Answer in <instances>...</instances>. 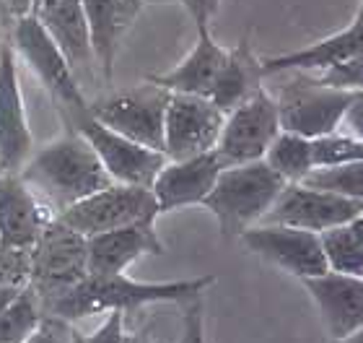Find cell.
<instances>
[{
	"instance_id": "obj_1",
	"label": "cell",
	"mask_w": 363,
	"mask_h": 343,
	"mask_svg": "<svg viewBox=\"0 0 363 343\" xmlns=\"http://www.w3.org/2000/svg\"><path fill=\"white\" fill-rule=\"evenodd\" d=\"M216 283V276H197L184 281H133L125 273L117 276H86L62 297L42 307L45 315H55L65 322H76L81 317L99 312L122 310L128 315L138 307L159 305V302H192L205 294L208 286Z\"/></svg>"
},
{
	"instance_id": "obj_2",
	"label": "cell",
	"mask_w": 363,
	"mask_h": 343,
	"mask_svg": "<svg viewBox=\"0 0 363 343\" xmlns=\"http://www.w3.org/2000/svg\"><path fill=\"white\" fill-rule=\"evenodd\" d=\"M18 175L31 190L42 192L57 214L112 185L96 151L76 130L31 153Z\"/></svg>"
},
{
	"instance_id": "obj_3",
	"label": "cell",
	"mask_w": 363,
	"mask_h": 343,
	"mask_svg": "<svg viewBox=\"0 0 363 343\" xmlns=\"http://www.w3.org/2000/svg\"><path fill=\"white\" fill-rule=\"evenodd\" d=\"M286 180L265 164V159L234 164L220 169L218 180L200 203L218 219L220 234L242 236L244 232L265 219Z\"/></svg>"
},
{
	"instance_id": "obj_4",
	"label": "cell",
	"mask_w": 363,
	"mask_h": 343,
	"mask_svg": "<svg viewBox=\"0 0 363 343\" xmlns=\"http://www.w3.org/2000/svg\"><path fill=\"white\" fill-rule=\"evenodd\" d=\"M288 73L294 76L280 86L275 97L280 130L303 138H319L340 128L342 114L358 92L325 84L319 76H311V70H288Z\"/></svg>"
},
{
	"instance_id": "obj_5",
	"label": "cell",
	"mask_w": 363,
	"mask_h": 343,
	"mask_svg": "<svg viewBox=\"0 0 363 343\" xmlns=\"http://www.w3.org/2000/svg\"><path fill=\"white\" fill-rule=\"evenodd\" d=\"M89 276L86 268V236L62 224L57 216L42 229L29 250V286L42 307L62 297Z\"/></svg>"
},
{
	"instance_id": "obj_6",
	"label": "cell",
	"mask_w": 363,
	"mask_h": 343,
	"mask_svg": "<svg viewBox=\"0 0 363 343\" xmlns=\"http://www.w3.org/2000/svg\"><path fill=\"white\" fill-rule=\"evenodd\" d=\"M159 216V203L153 198L151 187L112 183L104 190L78 200L76 206L60 211L57 219L76 229L78 234L94 236L133 224H156Z\"/></svg>"
},
{
	"instance_id": "obj_7",
	"label": "cell",
	"mask_w": 363,
	"mask_h": 343,
	"mask_svg": "<svg viewBox=\"0 0 363 343\" xmlns=\"http://www.w3.org/2000/svg\"><path fill=\"white\" fill-rule=\"evenodd\" d=\"M278 133V102L259 86L257 92H252L239 107L226 112L218 143H216V153L223 161V167L259 161L265 159L267 148Z\"/></svg>"
},
{
	"instance_id": "obj_8",
	"label": "cell",
	"mask_w": 363,
	"mask_h": 343,
	"mask_svg": "<svg viewBox=\"0 0 363 343\" xmlns=\"http://www.w3.org/2000/svg\"><path fill=\"white\" fill-rule=\"evenodd\" d=\"M169 92L156 84L135 86L130 92L114 94L109 99L96 102L89 114L114 133L143 143L153 151L164 153V117H167Z\"/></svg>"
},
{
	"instance_id": "obj_9",
	"label": "cell",
	"mask_w": 363,
	"mask_h": 343,
	"mask_svg": "<svg viewBox=\"0 0 363 343\" xmlns=\"http://www.w3.org/2000/svg\"><path fill=\"white\" fill-rule=\"evenodd\" d=\"M73 128L76 133L89 141V146L96 151L101 167L106 175L112 177V183L120 185H138V187H151L161 167L167 164V153L153 151L148 146L135 143L130 138L114 133L112 128L101 125L89 114V109L81 114H73Z\"/></svg>"
},
{
	"instance_id": "obj_10",
	"label": "cell",
	"mask_w": 363,
	"mask_h": 343,
	"mask_svg": "<svg viewBox=\"0 0 363 343\" xmlns=\"http://www.w3.org/2000/svg\"><path fill=\"white\" fill-rule=\"evenodd\" d=\"M226 114L208 97L169 94L164 117V153L169 161L192 159L216 148Z\"/></svg>"
},
{
	"instance_id": "obj_11",
	"label": "cell",
	"mask_w": 363,
	"mask_h": 343,
	"mask_svg": "<svg viewBox=\"0 0 363 343\" xmlns=\"http://www.w3.org/2000/svg\"><path fill=\"white\" fill-rule=\"evenodd\" d=\"M13 42V47L23 55V60L29 62L31 70L42 78V84L50 89L55 102H60L62 109H68L73 114H81L89 109L65 55L60 53V47L55 45L52 37L45 31L37 16L29 13L16 18Z\"/></svg>"
},
{
	"instance_id": "obj_12",
	"label": "cell",
	"mask_w": 363,
	"mask_h": 343,
	"mask_svg": "<svg viewBox=\"0 0 363 343\" xmlns=\"http://www.w3.org/2000/svg\"><path fill=\"white\" fill-rule=\"evenodd\" d=\"M242 242L247 250L301 281L330 271L317 232L286 224H255L242 234Z\"/></svg>"
},
{
	"instance_id": "obj_13",
	"label": "cell",
	"mask_w": 363,
	"mask_h": 343,
	"mask_svg": "<svg viewBox=\"0 0 363 343\" xmlns=\"http://www.w3.org/2000/svg\"><path fill=\"white\" fill-rule=\"evenodd\" d=\"M363 214V200H350L335 192L317 190L303 183H288L265 214L262 224H286L306 232H327Z\"/></svg>"
},
{
	"instance_id": "obj_14",
	"label": "cell",
	"mask_w": 363,
	"mask_h": 343,
	"mask_svg": "<svg viewBox=\"0 0 363 343\" xmlns=\"http://www.w3.org/2000/svg\"><path fill=\"white\" fill-rule=\"evenodd\" d=\"M34 153L23 97L16 73V47L0 45V175H18Z\"/></svg>"
},
{
	"instance_id": "obj_15",
	"label": "cell",
	"mask_w": 363,
	"mask_h": 343,
	"mask_svg": "<svg viewBox=\"0 0 363 343\" xmlns=\"http://www.w3.org/2000/svg\"><path fill=\"white\" fill-rule=\"evenodd\" d=\"M220 169L223 161L218 159L216 148L192 159L167 161L151 185L153 198L159 203V214L203 203L218 180Z\"/></svg>"
},
{
	"instance_id": "obj_16",
	"label": "cell",
	"mask_w": 363,
	"mask_h": 343,
	"mask_svg": "<svg viewBox=\"0 0 363 343\" xmlns=\"http://www.w3.org/2000/svg\"><path fill=\"white\" fill-rule=\"evenodd\" d=\"M303 286L317 302L325 330L333 341H342L363 328V278L327 271L314 278H303Z\"/></svg>"
},
{
	"instance_id": "obj_17",
	"label": "cell",
	"mask_w": 363,
	"mask_h": 343,
	"mask_svg": "<svg viewBox=\"0 0 363 343\" xmlns=\"http://www.w3.org/2000/svg\"><path fill=\"white\" fill-rule=\"evenodd\" d=\"M52 219L21 175H0V247L31 250Z\"/></svg>"
},
{
	"instance_id": "obj_18",
	"label": "cell",
	"mask_w": 363,
	"mask_h": 343,
	"mask_svg": "<svg viewBox=\"0 0 363 343\" xmlns=\"http://www.w3.org/2000/svg\"><path fill=\"white\" fill-rule=\"evenodd\" d=\"M164 242L156 234V224H133L101 234L86 236V268L89 276L125 273L140 255H161Z\"/></svg>"
},
{
	"instance_id": "obj_19",
	"label": "cell",
	"mask_w": 363,
	"mask_h": 343,
	"mask_svg": "<svg viewBox=\"0 0 363 343\" xmlns=\"http://www.w3.org/2000/svg\"><path fill=\"white\" fill-rule=\"evenodd\" d=\"M81 6H84L86 23H89L94 58L109 81L122 37L135 23L145 3L143 0H81Z\"/></svg>"
},
{
	"instance_id": "obj_20",
	"label": "cell",
	"mask_w": 363,
	"mask_h": 343,
	"mask_svg": "<svg viewBox=\"0 0 363 343\" xmlns=\"http://www.w3.org/2000/svg\"><path fill=\"white\" fill-rule=\"evenodd\" d=\"M358 53H363L361 16H356V21L350 23L348 29L337 31V34L322 39L317 45H309L303 47V50H296V53L275 55V58L259 60V68H262V78L288 73V70H325L337 65V62H345L348 58H353Z\"/></svg>"
},
{
	"instance_id": "obj_21",
	"label": "cell",
	"mask_w": 363,
	"mask_h": 343,
	"mask_svg": "<svg viewBox=\"0 0 363 343\" xmlns=\"http://www.w3.org/2000/svg\"><path fill=\"white\" fill-rule=\"evenodd\" d=\"M228 58V50L211 37V29L197 31V45L184 60L161 76H148V81L169 94H195V97H208L218 78L220 68Z\"/></svg>"
},
{
	"instance_id": "obj_22",
	"label": "cell",
	"mask_w": 363,
	"mask_h": 343,
	"mask_svg": "<svg viewBox=\"0 0 363 343\" xmlns=\"http://www.w3.org/2000/svg\"><path fill=\"white\" fill-rule=\"evenodd\" d=\"M34 16L45 26L47 34L52 37L55 45L60 47L70 70L91 68L94 50H91L89 23H86L81 0H45L34 11Z\"/></svg>"
},
{
	"instance_id": "obj_23",
	"label": "cell",
	"mask_w": 363,
	"mask_h": 343,
	"mask_svg": "<svg viewBox=\"0 0 363 343\" xmlns=\"http://www.w3.org/2000/svg\"><path fill=\"white\" fill-rule=\"evenodd\" d=\"M262 86V68L259 60L252 55L247 42H239V47L228 50V58L220 68L216 84H213L208 99L226 114L234 107H239L252 92Z\"/></svg>"
},
{
	"instance_id": "obj_24",
	"label": "cell",
	"mask_w": 363,
	"mask_h": 343,
	"mask_svg": "<svg viewBox=\"0 0 363 343\" xmlns=\"http://www.w3.org/2000/svg\"><path fill=\"white\" fill-rule=\"evenodd\" d=\"M330 271L363 278V214L319 234Z\"/></svg>"
},
{
	"instance_id": "obj_25",
	"label": "cell",
	"mask_w": 363,
	"mask_h": 343,
	"mask_svg": "<svg viewBox=\"0 0 363 343\" xmlns=\"http://www.w3.org/2000/svg\"><path fill=\"white\" fill-rule=\"evenodd\" d=\"M265 164L275 169L286 183H301L314 169L311 159V138L296 136L288 130H280L265 153Z\"/></svg>"
},
{
	"instance_id": "obj_26",
	"label": "cell",
	"mask_w": 363,
	"mask_h": 343,
	"mask_svg": "<svg viewBox=\"0 0 363 343\" xmlns=\"http://www.w3.org/2000/svg\"><path fill=\"white\" fill-rule=\"evenodd\" d=\"M42 302L29 286L0 312V343H23L42 320Z\"/></svg>"
},
{
	"instance_id": "obj_27",
	"label": "cell",
	"mask_w": 363,
	"mask_h": 343,
	"mask_svg": "<svg viewBox=\"0 0 363 343\" xmlns=\"http://www.w3.org/2000/svg\"><path fill=\"white\" fill-rule=\"evenodd\" d=\"M309 187L335 192L342 198L363 200V159L337 164V167H317L301 180Z\"/></svg>"
},
{
	"instance_id": "obj_28",
	"label": "cell",
	"mask_w": 363,
	"mask_h": 343,
	"mask_svg": "<svg viewBox=\"0 0 363 343\" xmlns=\"http://www.w3.org/2000/svg\"><path fill=\"white\" fill-rule=\"evenodd\" d=\"M311 159L314 169L317 167H337V164H348V161L363 159V141L353 138L345 130H333L327 136L311 138Z\"/></svg>"
},
{
	"instance_id": "obj_29",
	"label": "cell",
	"mask_w": 363,
	"mask_h": 343,
	"mask_svg": "<svg viewBox=\"0 0 363 343\" xmlns=\"http://www.w3.org/2000/svg\"><path fill=\"white\" fill-rule=\"evenodd\" d=\"M319 78L337 89H350V92H363V53L353 55L345 62H337L333 68H325Z\"/></svg>"
},
{
	"instance_id": "obj_30",
	"label": "cell",
	"mask_w": 363,
	"mask_h": 343,
	"mask_svg": "<svg viewBox=\"0 0 363 343\" xmlns=\"http://www.w3.org/2000/svg\"><path fill=\"white\" fill-rule=\"evenodd\" d=\"M76 336L70 322L55 317V315H42L37 330L23 343H76Z\"/></svg>"
},
{
	"instance_id": "obj_31",
	"label": "cell",
	"mask_w": 363,
	"mask_h": 343,
	"mask_svg": "<svg viewBox=\"0 0 363 343\" xmlns=\"http://www.w3.org/2000/svg\"><path fill=\"white\" fill-rule=\"evenodd\" d=\"M122 338H125V312L112 310L91 336H76V343H122Z\"/></svg>"
},
{
	"instance_id": "obj_32",
	"label": "cell",
	"mask_w": 363,
	"mask_h": 343,
	"mask_svg": "<svg viewBox=\"0 0 363 343\" xmlns=\"http://www.w3.org/2000/svg\"><path fill=\"white\" fill-rule=\"evenodd\" d=\"M182 3L187 8V13L192 16L197 31L211 29V18L218 13L220 0H182Z\"/></svg>"
},
{
	"instance_id": "obj_33",
	"label": "cell",
	"mask_w": 363,
	"mask_h": 343,
	"mask_svg": "<svg viewBox=\"0 0 363 343\" xmlns=\"http://www.w3.org/2000/svg\"><path fill=\"white\" fill-rule=\"evenodd\" d=\"M340 130H345V133H350L353 138L363 141V92H358L356 99L350 102V107L345 109Z\"/></svg>"
},
{
	"instance_id": "obj_34",
	"label": "cell",
	"mask_w": 363,
	"mask_h": 343,
	"mask_svg": "<svg viewBox=\"0 0 363 343\" xmlns=\"http://www.w3.org/2000/svg\"><path fill=\"white\" fill-rule=\"evenodd\" d=\"M184 333H187L189 343H205V330H203V307L195 305L184 315Z\"/></svg>"
},
{
	"instance_id": "obj_35",
	"label": "cell",
	"mask_w": 363,
	"mask_h": 343,
	"mask_svg": "<svg viewBox=\"0 0 363 343\" xmlns=\"http://www.w3.org/2000/svg\"><path fill=\"white\" fill-rule=\"evenodd\" d=\"M3 6H6V18L8 16L21 18V16L31 13V0H3Z\"/></svg>"
},
{
	"instance_id": "obj_36",
	"label": "cell",
	"mask_w": 363,
	"mask_h": 343,
	"mask_svg": "<svg viewBox=\"0 0 363 343\" xmlns=\"http://www.w3.org/2000/svg\"><path fill=\"white\" fill-rule=\"evenodd\" d=\"M23 286H11V283H0V312L6 310L11 302H13L18 294H21Z\"/></svg>"
},
{
	"instance_id": "obj_37",
	"label": "cell",
	"mask_w": 363,
	"mask_h": 343,
	"mask_svg": "<svg viewBox=\"0 0 363 343\" xmlns=\"http://www.w3.org/2000/svg\"><path fill=\"white\" fill-rule=\"evenodd\" d=\"M122 343H153V338L148 330H138V333H125Z\"/></svg>"
},
{
	"instance_id": "obj_38",
	"label": "cell",
	"mask_w": 363,
	"mask_h": 343,
	"mask_svg": "<svg viewBox=\"0 0 363 343\" xmlns=\"http://www.w3.org/2000/svg\"><path fill=\"white\" fill-rule=\"evenodd\" d=\"M337 343H363V328H358L356 333H350L348 338H342V341Z\"/></svg>"
},
{
	"instance_id": "obj_39",
	"label": "cell",
	"mask_w": 363,
	"mask_h": 343,
	"mask_svg": "<svg viewBox=\"0 0 363 343\" xmlns=\"http://www.w3.org/2000/svg\"><path fill=\"white\" fill-rule=\"evenodd\" d=\"M42 3H45V0H31V11H37V8L42 6Z\"/></svg>"
},
{
	"instance_id": "obj_40",
	"label": "cell",
	"mask_w": 363,
	"mask_h": 343,
	"mask_svg": "<svg viewBox=\"0 0 363 343\" xmlns=\"http://www.w3.org/2000/svg\"><path fill=\"white\" fill-rule=\"evenodd\" d=\"M143 3H177V0H143Z\"/></svg>"
},
{
	"instance_id": "obj_41",
	"label": "cell",
	"mask_w": 363,
	"mask_h": 343,
	"mask_svg": "<svg viewBox=\"0 0 363 343\" xmlns=\"http://www.w3.org/2000/svg\"><path fill=\"white\" fill-rule=\"evenodd\" d=\"M0 13H3V18H6V6H3V0H0Z\"/></svg>"
},
{
	"instance_id": "obj_42",
	"label": "cell",
	"mask_w": 363,
	"mask_h": 343,
	"mask_svg": "<svg viewBox=\"0 0 363 343\" xmlns=\"http://www.w3.org/2000/svg\"><path fill=\"white\" fill-rule=\"evenodd\" d=\"M179 343H189V338H187V333H184V336H182V341Z\"/></svg>"
},
{
	"instance_id": "obj_43",
	"label": "cell",
	"mask_w": 363,
	"mask_h": 343,
	"mask_svg": "<svg viewBox=\"0 0 363 343\" xmlns=\"http://www.w3.org/2000/svg\"><path fill=\"white\" fill-rule=\"evenodd\" d=\"M358 16L363 18V0H361V8H358Z\"/></svg>"
}]
</instances>
